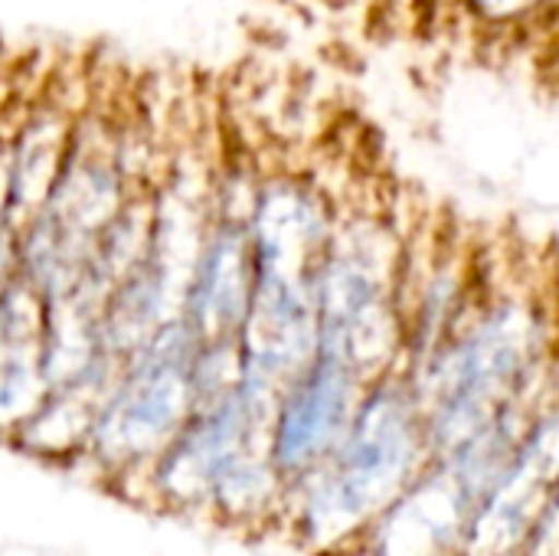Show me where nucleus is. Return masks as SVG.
<instances>
[{"label": "nucleus", "instance_id": "f03ea898", "mask_svg": "<svg viewBox=\"0 0 559 556\" xmlns=\"http://www.w3.org/2000/svg\"><path fill=\"white\" fill-rule=\"evenodd\" d=\"M334 465L314 492V521H357L380 505L416 456V400L400 383H380L354 410Z\"/></svg>", "mask_w": 559, "mask_h": 556}, {"label": "nucleus", "instance_id": "1a4fd4ad", "mask_svg": "<svg viewBox=\"0 0 559 556\" xmlns=\"http://www.w3.org/2000/svg\"><path fill=\"white\" fill-rule=\"evenodd\" d=\"M10 223L7 216V187H3V131H0V229Z\"/></svg>", "mask_w": 559, "mask_h": 556}, {"label": "nucleus", "instance_id": "423d86ee", "mask_svg": "<svg viewBox=\"0 0 559 556\" xmlns=\"http://www.w3.org/2000/svg\"><path fill=\"white\" fill-rule=\"evenodd\" d=\"M249 295H252L249 223L210 216L183 285L180 318L197 341L236 338L249 308Z\"/></svg>", "mask_w": 559, "mask_h": 556}, {"label": "nucleus", "instance_id": "39448f33", "mask_svg": "<svg viewBox=\"0 0 559 556\" xmlns=\"http://www.w3.org/2000/svg\"><path fill=\"white\" fill-rule=\"evenodd\" d=\"M360 377L331 354H314L282 390L275 413V462L285 469H301L318 456L331 452L357 403Z\"/></svg>", "mask_w": 559, "mask_h": 556}, {"label": "nucleus", "instance_id": "f257e3e1", "mask_svg": "<svg viewBox=\"0 0 559 556\" xmlns=\"http://www.w3.org/2000/svg\"><path fill=\"white\" fill-rule=\"evenodd\" d=\"M406 242L377 206L341 210L314 269L318 354L360 380L380 377L403 351Z\"/></svg>", "mask_w": 559, "mask_h": 556}, {"label": "nucleus", "instance_id": "6e6552de", "mask_svg": "<svg viewBox=\"0 0 559 556\" xmlns=\"http://www.w3.org/2000/svg\"><path fill=\"white\" fill-rule=\"evenodd\" d=\"M465 16L485 29H518L540 13H554V0H459Z\"/></svg>", "mask_w": 559, "mask_h": 556}, {"label": "nucleus", "instance_id": "7ed1b4c3", "mask_svg": "<svg viewBox=\"0 0 559 556\" xmlns=\"http://www.w3.org/2000/svg\"><path fill=\"white\" fill-rule=\"evenodd\" d=\"M193 351L197 338L177 315L121 360V383L98 419V439L111 452H138L160 442L193 410Z\"/></svg>", "mask_w": 559, "mask_h": 556}, {"label": "nucleus", "instance_id": "20e7f679", "mask_svg": "<svg viewBox=\"0 0 559 556\" xmlns=\"http://www.w3.org/2000/svg\"><path fill=\"white\" fill-rule=\"evenodd\" d=\"M334 220L337 203L314 177L298 170L262 174L249 213L252 279L314 282Z\"/></svg>", "mask_w": 559, "mask_h": 556}, {"label": "nucleus", "instance_id": "0eeeda50", "mask_svg": "<svg viewBox=\"0 0 559 556\" xmlns=\"http://www.w3.org/2000/svg\"><path fill=\"white\" fill-rule=\"evenodd\" d=\"M79 108L56 98H39L3 131V187L7 216L20 226L49 193L66 157Z\"/></svg>", "mask_w": 559, "mask_h": 556}]
</instances>
